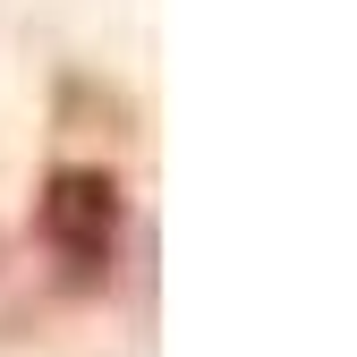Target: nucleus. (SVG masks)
I'll return each instance as SVG.
<instances>
[{"mask_svg":"<svg viewBox=\"0 0 357 357\" xmlns=\"http://www.w3.org/2000/svg\"><path fill=\"white\" fill-rule=\"evenodd\" d=\"M119 221H128V204H119L111 170H52V188H43V247H52L60 281H77V289L111 281Z\"/></svg>","mask_w":357,"mask_h":357,"instance_id":"nucleus-1","label":"nucleus"}]
</instances>
